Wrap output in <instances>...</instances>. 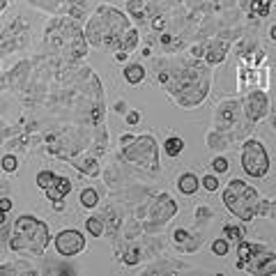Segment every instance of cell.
Instances as JSON below:
<instances>
[{
	"mask_svg": "<svg viewBox=\"0 0 276 276\" xmlns=\"http://www.w3.org/2000/svg\"><path fill=\"white\" fill-rule=\"evenodd\" d=\"M131 23L125 12H120L118 7L111 5H99L95 9V14L90 16V21L85 23V39L88 44L97 46V49H120L122 37L129 32Z\"/></svg>",
	"mask_w": 276,
	"mask_h": 276,
	"instance_id": "obj_1",
	"label": "cell"
},
{
	"mask_svg": "<svg viewBox=\"0 0 276 276\" xmlns=\"http://www.w3.org/2000/svg\"><path fill=\"white\" fill-rule=\"evenodd\" d=\"M49 242H51L49 226H46L44 221H39L37 217H32V214H21V217L14 221L12 239H9V249H12L14 253L39 258V255L46 253Z\"/></svg>",
	"mask_w": 276,
	"mask_h": 276,
	"instance_id": "obj_2",
	"label": "cell"
},
{
	"mask_svg": "<svg viewBox=\"0 0 276 276\" xmlns=\"http://www.w3.org/2000/svg\"><path fill=\"white\" fill-rule=\"evenodd\" d=\"M46 44H49L51 51L60 53V55H67L72 62L83 60L85 53H88V39L69 19H65V21L60 19V21H53L49 25Z\"/></svg>",
	"mask_w": 276,
	"mask_h": 276,
	"instance_id": "obj_3",
	"label": "cell"
},
{
	"mask_svg": "<svg viewBox=\"0 0 276 276\" xmlns=\"http://www.w3.org/2000/svg\"><path fill=\"white\" fill-rule=\"evenodd\" d=\"M258 202H260L258 191L253 187H249L244 179H232L224 189L226 209L244 224H249V221H253L258 217Z\"/></svg>",
	"mask_w": 276,
	"mask_h": 276,
	"instance_id": "obj_4",
	"label": "cell"
},
{
	"mask_svg": "<svg viewBox=\"0 0 276 276\" xmlns=\"http://www.w3.org/2000/svg\"><path fill=\"white\" fill-rule=\"evenodd\" d=\"M207 88L209 81L205 69H187V72H179L175 76V83L171 88V97L177 104H182L184 95H191V106H198L205 99V95H207Z\"/></svg>",
	"mask_w": 276,
	"mask_h": 276,
	"instance_id": "obj_5",
	"label": "cell"
},
{
	"mask_svg": "<svg viewBox=\"0 0 276 276\" xmlns=\"http://www.w3.org/2000/svg\"><path fill=\"white\" fill-rule=\"evenodd\" d=\"M122 159L129 164L143 166L148 171H159V148L157 141L152 136H136L134 141H129L127 145H122Z\"/></svg>",
	"mask_w": 276,
	"mask_h": 276,
	"instance_id": "obj_6",
	"label": "cell"
},
{
	"mask_svg": "<svg viewBox=\"0 0 276 276\" xmlns=\"http://www.w3.org/2000/svg\"><path fill=\"white\" fill-rule=\"evenodd\" d=\"M242 168L249 177L260 179L269 173V152L260 141L249 138L242 145Z\"/></svg>",
	"mask_w": 276,
	"mask_h": 276,
	"instance_id": "obj_7",
	"label": "cell"
},
{
	"mask_svg": "<svg viewBox=\"0 0 276 276\" xmlns=\"http://www.w3.org/2000/svg\"><path fill=\"white\" fill-rule=\"evenodd\" d=\"M53 244H55V251H58L62 258H74V255L83 253L88 242L83 237L81 230H74V228H67V230H60L55 237H53Z\"/></svg>",
	"mask_w": 276,
	"mask_h": 276,
	"instance_id": "obj_8",
	"label": "cell"
},
{
	"mask_svg": "<svg viewBox=\"0 0 276 276\" xmlns=\"http://www.w3.org/2000/svg\"><path fill=\"white\" fill-rule=\"evenodd\" d=\"M247 272L258 274V276L276 274V253L267 251L262 244H255L253 255H251V260L247 262Z\"/></svg>",
	"mask_w": 276,
	"mask_h": 276,
	"instance_id": "obj_9",
	"label": "cell"
},
{
	"mask_svg": "<svg viewBox=\"0 0 276 276\" xmlns=\"http://www.w3.org/2000/svg\"><path fill=\"white\" fill-rule=\"evenodd\" d=\"M269 113V97L262 90H251L244 99V115L249 122H260Z\"/></svg>",
	"mask_w": 276,
	"mask_h": 276,
	"instance_id": "obj_10",
	"label": "cell"
},
{
	"mask_svg": "<svg viewBox=\"0 0 276 276\" xmlns=\"http://www.w3.org/2000/svg\"><path fill=\"white\" fill-rule=\"evenodd\" d=\"M175 214H177V202L173 201L168 194H159L157 202H154V217H152L157 221V226H164L166 221H171Z\"/></svg>",
	"mask_w": 276,
	"mask_h": 276,
	"instance_id": "obj_11",
	"label": "cell"
},
{
	"mask_svg": "<svg viewBox=\"0 0 276 276\" xmlns=\"http://www.w3.org/2000/svg\"><path fill=\"white\" fill-rule=\"evenodd\" d=\"M69 191H72V179L58 177V175H55L53 184L46 189L44 194H46V198H49L51 202H62V201H65V196H69Z\"/></svg>",
	"mask_w": 276,
	"mask_h": 276,
	"instance_id": "obj_12",
	"label": "cell"
},
{
	"mask_svg": "<svg viewBox=\"0 0 276 276\" xmlns=\"http://www.w3.org/2000/svg\"><path fill=\"white\" fill-rule=\"evenodd\" d=\"M201 179L196 177L194 173H184V175H179L177 179V189H179V194H184V196H194L198 189H201Z\"/></svg>",
	"mask_w": 276,
	"mask_h": 276,
	"instance_id": "obj_13",
	"label": "cell"
},
{
	"mask_svg": "<svg viewBox=\"0 0 276 276\" xmlns=\"http://www.w3.org/2000/svg\"><path fill=\"white\" fill-rule=\"evenodd\" d=\"M226 53H228V44L226 42H212L207 46V62L209 65H219V62H224L226 60Z\"/></svg>",
	"mask_w": 276,
	"mask_h": 276,
	"instance_id": "obj_14",
	"label": "cell"
},
{
	"mask_svg": "<svg viewBox=\"0 0 276 276\" xmlns=\"http://www.w3.org/2000/svg\"><path fill=\"white\" fill-rule=\"evenodd\" d=\"M143 78H145V67H141V65H129L125 69V81L129 85H138V83H143Z\"/></svg>",
	"mask_w": 276,
	"mask_h": 276,
	"instance_id": "obj_15",
	"label": "cell"
},
{
	"mask_svg": "<svg viewBox=\"0 0 276 276\" xmlns=\"http://www.w3.org/2000/svg\"><path fill=\"white\" fill-rule=\"evenodd\" d=\"M182 150H184V141H182L179 136H171V138L164 143V152L173 159L179 157V154H182Z\"/></svg>",
	"mask_w": 276,
	"mask_h": 276,
	"instance_id": "obj_16",
	"label": "cell"
},
{
	"mask_svg": "<svg viewBox=\"0 0 276 276\" xmlns=\"http://www.w3.org/2000/svg\"><path fill=\"white\" fill-rule=\"evenodd\" d=\"M138 42H141V37H138V30L136 28H129V32L122 37V42H120V51H127L131 53L138 46Z\"/></svg>",
	"mask_w": 276,
	"mask_h": 276,
	"instance_id": "obj_17",
	"label": "cell"
},
{
	"mask_svg": "<svg viewBox=\"0 0 276 276\" xmlns=\"http://www.w3.org/2000/svg\"><path fill=\"white\" fill-rule=\"evenodd\" d=\"M78 201H81L83 207H88V209L97 207V205H99V194H97V189H92V187L83 189L81 196H78Z\"/></svg>",
	"mask_w": 276,
	"mask_h": 276,
	"instance_id": "obj_18",
	"label": "cell"
},
{
	"mask_svg": "<svg viewBox=\"0 0 276 276\" xmlns=\"http://www.w3.org/2000/svg\"><path fill=\"white\" fill-rule=\"evenodd\" d=\"M76 168H78L81 173H85V175H90V177H97L99 173H101L97 159H83V161L76 166Z\"/></svg>",
	"mask_w": 276,
	"mask_h": 276,
	"instance_id": "obj_19",
	"label": "cell"
},
{
	"mask_svg": "<svg viewBox=\"0 0 276 276\" xmlns=\"http://www.w3.org/2000/svg\"><path fill=\"white\" fill-rule=\"evenodd\" d=\"M85 228H88V232L92 235V237H101L104 235V219L101 217H90L88 221H85Z\"/></svg>",
	"mask_w": 276,
	"mask_h": 276,
	"instance_id": "obj_20",
	"label": "cell"
},
{
	"mask_svg": "<svg viewBox=\"0 0 276 276\" xmlns=\"http://www.w3.org/2000/svg\"><path fill=\"white\" fill-rule=\"evenodd\" d=\"M269 9H272V0H255L253 5H251V9H249V14L251 16H267Z\"/></svg>",
	"mask_w": 276,
	"mask_h": 276,
	"instance_id": "obj_21",
	"label": "cell"
},
{
	"mask_svg": "<svg viewBox=\"0 0 276 276\" xmlns=\"http://www.w3.org/2000/svg\"><path fill=\"white\" fill-rule=\"evenodd\" d=\"M212 253L214 255H219V258H224V255H228L230 253V242L228 239H214L212 242Z\"/></svg>",
	"mask_w": 276,
	"mask_h": 276,
	"instance_id": "obj_22",
	"label": "cell"
},
{
	"mask_svg": "<svg viewBox=\"0 0 276 276\" xmlns=\"http://www.w3.org/2000/svg\"><path fill=\"white\" fill-rule=\"evenodd\" d=\"M53 179H55V173L53 171H39L37 173V187L42 189V191H46V189L53 184Z\"/></svg>",
	"mask_w": 276,
	"mask_h": 276,
	"instance_id": "obj_23",
	"label": "cell"
},
{
	"mask_svg": "<svg viewBox=\"0 0 276 276\" xmlns=\"http://www.w3.org/2000/svg\"><path fill=\"white\" fill-rule=\"evenodd\" d=\"M0 166H2V171L5 173H16L19 171V159H16L14 154H5L2 161H0Z\"/></svg>",
	"mask_w": 276,
	"mask_h": 276,
	"instance_id": "obj_24",
	"label": "cell"
},
{
	"mask_svg": "<svg viewBox=\"0 0 276 276\" xmlns=\"http://www.w3.org/2000/svg\"><path fill=\"white\" fill-rule=\"evenodd\" d=\"M122 262H125V265H129V267H134V265H138V262H141V249L131 247V249L127 251V253H125Z\"/></svg>",
	"mask_w": 276,
	"mask_h": 276,
	"instance_id": "obj_25",
	"label": "cell"
},
{
	"mask_svg": "<svg viewBox=\"0 0 276 276\" xmlns=\"http://www.w3.org/2000/svg\"><path fill=\"white\" fill-rule=\"evenodd\" d=\"M129 2V12L141 21V19H145V5H143V0H127Z\"/></svg>",
	"mask_w": 276,
	"mask_h": 276,
	"instance_id": "obj_26",
	"label": "cell"
},
{
	"mask_svg": "<svg viewBox=\"0 0 276 276\" xmlns=\"http://www.w3.org/2000/svg\"><path fill=\"white\" fill-rule=\"evenodd\" d=\"M224 232H226V237H228V239H235V242L244 239V230H242V228H237V226H226Z\"/></svg>",
	"mask_w": 276,
	"mask_h": 276,
	"instance_id": "obj_27",
	"label": "cell"
},
{
	"mask_svg": "<svg viewBox=\"0 0 276 276\" xmlns=\"http://www.w3.org/2000/svg\"><path fill=\"white\" fill-rule=\"evenodd\" d=\"M201 184H202V189H205V191H209V194H212V191H217V189H219V179L214 177V175H205V177L201 179Z\"/></svg>",
	"mask_w": 276,
	"mask_h": 276,
	"instance_id": "obj_28",
	"label": "cell"
},
{
	"mask_svg": "<svg viewBox=\"0 0 276 276\" xmlns=\"http://www.w3.org/2000/svg\"><path fill=\"white\" fill-rule=\"evenodd\" d=\"M228 168H230V164H228V159H226V157H217L214 161H212V171L219 173V175H221V173H226Z\"/></svg>",
	"mask_w": 276,
	"mask_h": 276,
	"instance_id": "obj_29",
	"label": "cell"
},
{
	"mask_svg": "<svg viewBox=\"0 0 276 276\" xmlns=\"http://www.w3.org/2000/svg\"><path fill=\"white\" fill-rule=\"evenodd\" d=\"M21 269H28V267L21 265V262H16V265H2V267H0V274H16V272H21Z\"/></svg>",
	"mask_w": 276,
	"mask_h": 276,
	"instance_id": "obj_30",
	"label": "cell"
},
{
	"mask_svg": "<svg viewBox=\"0 0 276 276\" xmlns=\"http://www.w3.org/2000/svg\"><path fill=\"white\" fill-rule=\"evenodd\" d=\"M125 122H127L129 127L138 125V122H141V113H138V111H127V115H125Z\"/></svg>",
	"mask_w": 276,
	"mask_h": 276,
	"instance_id": "obj_31",
	"label": "cell"
},
{
	"mask_svg": "<svg viewBox=\"0 0 276 276\" xmlns=\"http://www.w3.org/2000/svg\"><path fill=\"white\" fill-rule=\"evenodd\" d=\"M173 239H175L177 244H182V242H187V239H191V235H189L187 230H175V235H173Z\"/></svg>",
	"mask_w": 276,
	"mask_h": 276,
	"instance_id": "obj_32",
	"label": "cell"
},
{
	"mask_svg": "<svg viewBox=\"0 0 276 276\" xmlns=\"http://www.w3.org/2000/svg\"><path fill=\"white\" fill-rule=\"evenodd\" d=\"M12 207H14L12 198H0V209H2V212H9Z\"/></svg>",
	"mask_w": 276,
	"mask_h": 276,
	"instance_id": "obj_33",
	"label": "cell"
},
{
	"mask_svg": "<svg viewBox=\"0 0 276 276\" xmlns=\"http://www.w3.org/2000/svg\"><path fill=\"white\" fill-rule=\"evenodd\" d=\"M113 58L118 60V62H125V60L129 58V53H127V51H120V49H118V51H115V55H113Z\"/></svg>",
	"mask_w": 276,
	"mask_h": 276,
	"instance_id": "obj_34",
	"label": "cell"
},
{
	"mask_svg": "<svg viewBox=\"0 0 276 276\" xmlns=\"http://www.w3.org/2000/svg\"><path fill=\"white\" fill-rule=\"evenodd\" d=\"M196 217H198V219H207V217H212V212H209V209H205V207H201L198 212H196Z\"/></svg>",
	"mask_w": 276,
	"mask_h": 276,
	"instance_id": "obj_35",
	"label": "cell"
},
{
	"mask_svg": "<svg viewBox=\"0 0 276 276\" xmlns=\"http://www.w3.org/2000/svg\"><path fill=\"white\" fill-rule=\"evenodd\" d=\"M134 138H136L134 134H125L122 138H120V145H127V143H129V141H134Z\"/></svg>",
	"mask_w": 276,
	"mask_h": 276,
	"instance_id": "obj_36",
	"label": "cell"
},
{
	"mask_svg": "<svg viewBox=\"0 0 276 276\" xmlns=\"http://www.w3.org/2000/svg\"><path fill=\"white\" fill-rule=\"evenodd\" d=\"M253 2H255V0H239V5H242V9H247V12L251 9V5H253Z\"/></svg>",
	"mask_w": 276,
	"mask_h": 276,
	"instance_id": "obj_37",
	"label": "cell"
},
{
	"mask_svg": "<svg viewBox=\"0 0 276 276\" xmlns=\"http://www.w3.org/2000/svg\"><path fill=\"white\" fill-rule=\"evenodd\" d=\"M191 55H194V58H201V55H202V46H194V49H191Z\"/></svg>",
	"mask_w": 276,
	"mask_h": 276,
	"instance_id": "obj_38",
	"label": "cell"
},
{
	"mask_svg": "<svg viewBox=\"0 0 276 276\" xmlns=\"http://www.w3.org/2000/svg\"><path fill=\"white\" fill-rule=\"evenodd\" d=\"M267 217H272L276 221V202H269V214Z\"/></svg>",
	"mask_w": 276,
	"mask_h": 276,
	"instance_id": "obj_39",
	"label": "cell"
},
{
	"mask_svg": "<svg viewBox=\"0 0 276 276\" xmlns=\"http://www.w3.org/2000/svg\"><path fill=\"white\" fill-rule=\"evenodd\" d=\"M171 42H173L171 35H166V32H164V35H161V44H164V46H171Z\"/></svg>",
	"mask_w": 276,
	"mask_h": 276,
	"instance_id": "obj_40",
	"label": "cell"
},
{
	"mask_svg": "<svg viewBox=\"0 0 276 276\" xmlns=\"http://www.w3.org/2000/svg\"><path fill=\"white\" fill-rule=\"evenodd\" d=\"M5 224H7V212H2V209H0V228H2Z\"/></svg>",
	"mask_w": 276,
	"mask_h": 276,
	"instance_id": "obj_41",
	"label": "cell"
},
{
	"mask_svg": "<svg viewBox=\"0 0 276 276\" xmlns=\"http://www.w3.org/2000/svg\"><path fill=\"white\" fill-rule=\"evenodd\" d=\"M115 111H118V113H127V111H125V101H118V104H115Z\"/></svg>",
	"mask_w": 276,
	"mask_h": 276,
	"instance_id": "obj_42",
	"label": "cell"
},
{
	"mask_svg": "<svg viewBox=\"0 0 276 276\" xmlns=\"http://www.w3.org/2000/svg\"><path fill=\"white\" fill-rule=\"evenodd\" d=\"M269 39H272V42H276V25H272V28H269Z\"/></svg>",
	"mask_w": 276,
	"mask_h": 276,
	"instance_id": "obj_43",
	"label": "cell"
},
{
	"mask_svg": "<svg viewBox=\"0 0 276 276\" xmlns=\"http://www.w3.org/2000/svg\"><path fill=\"white\" fill-rule=\"evenodd\" d=\"M62 207H65L62 202H53V209H55V212H62Z\"/></svg>",
	"mask_w": 276,
	"mask_h": 276,
	"instance_id": "obj_44",
	"label": "cell"
}]
</instances>
